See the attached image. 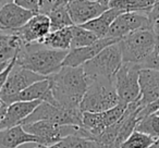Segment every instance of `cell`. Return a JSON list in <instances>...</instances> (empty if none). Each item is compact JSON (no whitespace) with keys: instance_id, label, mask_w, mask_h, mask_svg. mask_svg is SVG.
Here are the masks:
<instances>
[{"instance_id":"6da1fadb","label":"cell","mask_w":159,"mask_h":148,"mask_svg":"<svg viewBox=\"0 0 159 148\" xmlns=\"http://www.w3.org/2000/svg\"><path fill=\"white\" fill-rule=\"evenodd\" d=\"M52 105L64 109H80L89 87V78L83 66H61L48 76Z\"/></svg>"},{"instance_id":"7a4b0ae2","label":"cell","mask_w":159,"mask_h":148,"mask_svg":"<svg viewBox=\"0 0 159 148\" xmlns=\"http://www.w3.org/2000/svg\"><path fill=\"white\" fill-rule=\"evenodd\" d=\"M69 50L53 49L40 44H23L16 55V63L25 69L48 78L59 71Z\"/></svg>"},{"instance_id":"3957f363","label":"cell","mask_w":159,"mask_h":148,"mask_svg":"<svg viewBox=\"0 0 159 148\" xmlns=\"http://www.w3.org/2000/svg\"><path fill=\"white\" fill-rule=\"evenodd\" d=\"M120 102L115 86V78L89 80V87L80 109L82 112H104Z\"/></svg>"},{"instance_id":"277c9868","label":"cell","mask_w":159,"mask_h":148,"mask_svg":"<svg viewBox=\"0 0 159 148\" xmlns=\"http://www.w3.org/2000/svg\"><path fill=\"white\" fill-rule=\"evenodd\" d=\"M123 63L121 49L118 43L107 46L93 59L83 64V69L89 80L95 78H115L116 73Z\"/></svg>"},{"instance_id":"5b68a950","label":"cell","mask_w":159,"mask_h":148,"mask_svg":"<svg viewBox=\"0 0 159 148\" xmlns=\"http://www.w3.org/2000/svg\"><path fill=\"white\" fill-rule=\"evenodd\" d=\"M157 36L150 29H139L118 42L123 62L141 64L152 51Z\"/></svg>"},{"instance_id":"8992f818","label":"cell","mask_w":159,"mask_h":148,"mask_svg":"<svg viewBox=\"0 0 159 148\" xmlns=\"http://www.w3.org/2000/svg\"><path fill=\"white\" fill-rule=\"evenodd\" d=\"M24 130L38 138V144L52 146L69 135H79L89 138L87 132L80 125L58 124L50 121H36L33 123L22 124ZM92 139V138H91Z\"/></svg>"},{"instance_id":"52a82bcc","label":"cell","mask_w":159,"mask_h":148,"mask_svg":"<svg viewBox=\"0 0 159 148\" xmlns=\"http://www.w3.org/2000/svg\"><path fill=\"white\" fill-rule=\"evenodd\" d=\"M81 109H64L47 101H42L36 109L22 121L21 124L33 123L36 121H50L58 124L80 125L82 123Z\"/></svg>"},{"instance_id":"ba28073f","label":"cell","mask_w":159,"mask_h":148,"mask_svg":"<svg viewBox=\"0 0 159 148\" xmlns=\"http://www.w3.org/2000/svg\"><path fill=\"white\" fill-rule=\"evenodd\" d=\"M139 70L136 63L123 62L115 75V86L120 101L125 104L136 101L139 98Z\"/></svg>"},{"instance_id":"9c48e42d","label":"cell","mask_w":159,"mask_h":148,"mask_svg":"<svg viewBox=\"0 0 159 148\" xmlns=\"http://www.w3.org/2000/svg\"><path fill=\"white\" fill-rule=\"evenodd\" d=\"M45 78H47L46 76H43L29 69L23 68L19 65L16 61V64L8 76L7 82L3 85L2 89L0 91V99H2L6 104L10 105L12 98L16 94L22 92L30 85L34 84L35 82L45 80Z\"/></svg>"},{"instance_id":"30bf717a","label":"cell","mask_w":159,"mask_h":148,"mask_svg":"<svg viewBox=\"0 0 159 148\" xmlns=\"http://www.w3.org/2000/svg\"><path fill=\"white\" fill-rule=\"evenodd\" d=\"M152 29L148 14L146 11H129L121 13L110 25L106 37L121 39L126 35L139 29Z\"/></svg>"},{"instance_id":"8fae6325","label":"cell","mask_w":159,"mask_h":148,"mask_svg":"<svg viewBox=\"0 0 159 148\" xmlns=\"http://www.w3.org/2000/svg\"><path fill=\"white\" fill-rule=\"evenodd\" d=\"M120 39L115 38L104 37L99 38L95 43L91 45H87L84 47H79V48H72L69 50L66 57L64 58L62 66H81L87 62L89 60L93 59L96 55L100 52L104 48L111 44L118 43Z\"/></svg>"},{"instance_id":"7c38bea8","label":"cell","mask_w":159,"mask_h":148,"mask_svg":"<svg viewBox=\"0 0 159 148\" xmlns=\"http://www.w3.org/2000/svg\"><path fill=\"white\" fill-rule=\"evenodd\" d=\"M50 31L51 26L49 16L43 13H36L23 26L13 33L18 34L23 44H31L42 40Z\"/></svg>"},{"instance_id":"4fadbf2b","label":"cell","mask_w":159,"mask_h":148,"mask_svg":"<svg viewBox=\"0 0 159 148\" xmlns=\"http://www.w3.org/2000/svg\"><path fill=\"white\" fill-rule=\"evenodd\" d=\"M35 12L18 6L10 1L0 8V31L14 32L25 24Z\"/></svg>"},{"instance_id":"5bb4252c","label":"cell","mask_w":159,"mask_h":148,"mask_svg":"<svg viewBox=\"0 0 159 148\" xmlns=\"http://www.w3.org/2000/svg\"><path fill=\"white\" fill-rule=\"evenodd\" d=\"M109 7L93 0H70L68 1V10L73 24L82 25L97 18Z\"/></svg>"},{"instance_id":"9a60e30c","label":"cell","mask_w":159,"mask_h":148,"mask_svg":"<svg viewBox=\"0 0 159 148\" xmlns=\"http://www.w3.org/2000/svg\"><path fill=\"white\" fill-rule=\"evenodd\" d=\"M139 98L141 108L154 102L159 97V71L143 68L139 70Z\"/></svg>"},{"instance_id":"2e32d148","label":"cell","mask_w":159,"mask_h":148,"mask_svg":"<svg viewBox=\"0 0 159 148\" xmlns=\"http://www.w3.org/2000/svg\"><path fill=\"white\" fill-rule=\"evenodd\" d=\"M38 144L35 135L26 132L22 124L0 130V148H18L23 144Z\"/></svg>"},{"instance_id":"e0dca14e","label":"cell","mask_w":159,"mask_h":148,"mask_svg":"<svg viewBox=\"0 0 159 148\" xmlns=\"http://www.w3.org/2000/svg\"><path fill=\"white\" fill-rule=\"evenodd\" d=\"M40 102H42L40 100H34V101H16L10 104L8 106L5 119L0 124V130L21 124L23 120L26 119Z\"/></svg>"},{"instance_id":"ac0fdd59","label":"cell","mask_w":159,"mask_h":148,"mask_svg":"<svg viewBox=\"0 0 159 148\" xmlns=\"http://www.w3.org/2000/svg\"><path fill=\"white\" fill-rule=\"evenodd\" d=\"M34 100H40V101L52 104V95H51L50 83L48 78L35 82L34 84L30 85L29 87L16 94L12 98L11 104L16 101H34Z\"/></svg>"},{"instance_id":"d6986e66","label":"cell","mask_w":159,"mask_h":148,"mask_svg":"<svg viewBox=\"0 0 159 148\" xmlns=\"http://www.w3.org/2000/svg\"><path fill=\"white\" fill-rule=\"evenodd\" d=\"M123 10L118 9V8L109 7L107 10H105L100 16H98L97 18L93 19V20L89 21V22L84 23L81 26L85 27V29H89L91 32L95 33L99 38H104L107 36L108 29L110 27V25L112 24V22L120 16L121 13H123Z\"/></svg>"},{"instance_id":"ffe728a7","label":"cell","mask_w":159,"mask_h":148,"mask_svg":"<svg viewBox=\"0 0 159 148\" xmlns=\"http://www.w3.org/2000/svg\"><path fill=\"white\" fill-rule=\"evenodd\" d=\"M72 26V25H71ZM71 26H66L63 29L50 31L42 40L38 43L53 49L60 50H70L71 42H72V31Z\"/></svg>"},{"instance_id":"44dd1931","label":"cell","mask_w":159,"mask_h":148,"mask_svg":"<svg viewBox=\"0 0 159 148\" xmlns=\"http://www.w3.org/2000/svg\"><path fill=\"white\" fill-rule=\"evenodd\" d=\"M23 42L18 34L11 32L9 34L0 33V62L10 61L18 55Z\"/></svg>"},{"instance_id":"7402d4cb","label":"cell","mask_w":159,"mask_h":148,"mask_svg":"<svg viewBox=\"0 0 159 148\" xmlns=\"http://www.w3.org/2000/svg\"><path fill=\"white\" fill-rule=\"evenodd\" d=\"M50 19L51 31L63 29L73 25L72 19L68 10V1L66 0H57L56 5L48 14Z\"/></svg>"},{"instance_id":"603a6c76","label":"cell","mask_w":159,"mask_h":148,"mask_svg":"<svg viewBox=\"0 0 159 148\" xmlns=\"http://www.w3.org/2000/svg\"><path fill=\"white\" fill-rule=\"evenodd\" d=\"M72 31V42H71V49L79 48V47H84L87 45H91L99 39L97 35L89 29L81 26V25L73 24L71 26Z\"/></svg>"},{"instance_id":"cb8c5ba5","label":"cell","mask_w":159,"mask_h":148,"mask_svg":"<svg viewBox=\"0 0 159 148\" xmlns=\"http://www.w3.org/2000/svg\"><path fill=\"white\" fill-rule=\"evenodd\" d=\"M46 148H98L96 141L79 135H69L52 146Z\"/></svg>"},{"instance_id":"d4e9b609","label":"cell","mask_w":159,"mask_h":148,"mask_svg":"<svg viewBox=\"0 0 159 148\" xmlns=\"http://www.w3.org/2000/svg\"><path fill=\"white\" fill-rule=\"evenodd\" d=\"M157 0H110L109 7L118 8L124 12L146 11L154 6Z\"/></svg>"},{"instance_id":"484cf974","label":"cell","mask_w":159,"mask_h":148,"mask_svg":"<svg viewBox=\"0 0 159 148\" xmlns=\"http://www.w3.org/2000/svg\"><path fill=\"white\" fill-rule=\"evenodd\" d=\"M156 139L146 133L134 130L132 134L121 144L120 148H149Z\"/></svg>"},{"instance_id":"4316f807","label":"cell","mask_w":159,"mask_h":148,"mask_svg":"<svg viewBox=\"0 0 159 148\" xmlns=\"http://www.w3.org/2000/svg\"><path fill=\"white\" fill-rule=\"evenodd\" d=\"M141 69H154V70L159 71V37L156 38L155 47L152 52L148 55V57L139 64Z\"/></svg>"},{"instance_id":"83f0119b","label":"cell","mask_w":159,"mask_h":148,"mask_svg":"<svg viewBox=\"0 0 159 148\" xmlns=\"http://www.w3.org/2000/svg\"><path fill=\"white\" fill-rule=\"evenodd\" d=\"M18 6L27 9L30 11H33L35 13H39V5H38V0H12Z\"/></svg>"},{"instance_id":"f1b7e54d","label":"cell","mask_w":159,"mask_h":148,"mask_svg":"<svg viewBox=\"0 0 159 148\" xmlns=\"http://www.w3.org/2000/svg\"><path fill=\"white\" fill-rule=\"evenodd\" d=\"M16 56L13 58V59H11V61H10V63L8 64V66L5 69V70L2 71V72H0V91L2 89L3 85L6 84V82H7L8 80V76H9L10 72H11L12 68L14 66V64H16Z\"/></svg>"},{"instance_id":"f546056e","label":"cell","mask_w":159,"mask_h":148,"mask_svg":"<svg viewBox=\"0 0 159 148\" xmlns=\"http://www.w3.org/2000/svg\"><path fill=\"white\" fill-rule=\"evenodd\" d=\"M57 0H38V5H39V13L46 14L48 16L49 12L56 5Z\"/></svg>"},{"instance_id":"4dcf8cb0","label":"cell","mask_w":159,"mask_h":148,"mask_svg":"<svg viewBox=\"0 0 159 148\" xmlns=\"http://www.w3.org/2000/svg\"><path fill=\"white\" fill-rule=\"evenodd\" d=\"M147 14H148V18H149L150 22H152V24L156 19L159 18V0H157L156 2L154 3V6L148 10Z\"/></svg>"},{"instance_id":"1f68e13d","label":"cell","mask_w":159,"mask_h":148,"mask_svg":"<svg viewBox=\"0 0 159 148\" xmlns=\"http://www.w3.org/2000/svg\"><path fill=\"white\" fill-rule=\"evenodd\" d=\"M8 106H9V105L6 104L2 99H0V124H1V122L3 121V119H5V117H6V113H7V110H8Z\"/></svg>"},{"instance_id":"d6a6232c","label":"cell","mask_w":159,"mask_h":148,"mask_svg":"<svg viewBox=\"0 0 159 148\" xmlns=\"http://www.w3.org/2000/svg\"><path fill=\"white\" fill-rule=\"evenodd\" d=\"M152 32L155 33V35H156L157 37H159V18L156 19V20L152 22Z\"/></svg>"},{"instance_id":"836d02e7","label":"cell","mask_w":159,"mask_h":148,"mask_svg":"<svg viewBox=\"0 0 159 148\" xmlns=\"http://www.w3.org/2000/svg\"><path fill=\"white\" fill-rule=\"evenodd\" d=\"M93 1H96V2H99L104 6H107L109 7V2H110V0H93Z\"/></svg>"},{"instance_id":"e575fe53","label":"cell","mask_w":159,"mask_h":148,"mask_svg":"<svg viewBox=\"0 0 159 148\" xmlns=\"http://www.w3.org/2000/svg\"><path fill=\"white\" fill-rule=\"evenodd\" d=\"M149 148H159V137L156 139V141H155V143L152 144V145L150 146Z\"/></svg>"},{"instance_id":"d590c367","label":"cell","mask_w":159,"mask_h":148,"mask_svg":"<svg viewBox=\"0 0 159 148\" xmlns=\"http://www.w3.org/2000/svg\"><path fill=\"white\" fill-rule=\"evenodd\" d=\"M10 1H12V0H0V5L2 6V5H5V3H7V2H10Z\"/></svg>"},{"instance_id":"8d00e7d4","label":"cell","mask_w":159,"mask_h":148,"mask_svg":"<svg viewBox=\"0 0 159 148\" xmlns=\"http://www.w3.org/2000/svg\"><path fill=\"white\" fill-rule=\"evenodd\" d=\"M154 114H156V115H159V110H157L156 112L154 113Z\"/></svg>"},{"instance_id":"74e56055","label":"cell","mask_w":159,"mask_h":148,"mask_svg":"<svg viewBox=\"0 0 159 148\" xmlns=\"http://www.w3.org/2000/svg\"><path fill=\"white\" fill-rule=\"evenodd\" d=\"M66 1H70V0H66Z\"/></svg>"}]
</instances>
